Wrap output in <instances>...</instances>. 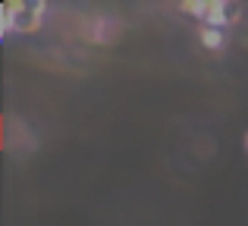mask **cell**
<instances>
[{
    "label": "cell",
    "instance_id": "8992f818",
    "mask_svg": "<svg viewBox=\"0 0 248 226\" xmlns=\"http://www.w3.org/2000/svg\"><path fill=\"white\" fill-rule=\"evenodd\" d=\"M239 19H242V6H239V3H230V25H236Z\"/></svg>",
    "mask_w": 248,
    "mask_h": 226
},
{
    "label": "cell",
    "instance_id": "52a82bcc",
    "mask_svg": "<svg viewBox=\"0 0 248 226\" xmlns=\"http://www.w3.org/2000/svg\"><path fill=\"white\" fill-rule=\"evenodd\" d=\"M245 151H248V135H245Z\"/></svg>",
    "mask_w": 248,
    "mask_h": 226
},
{
    "label": "cell",
    "instance_id": "277c9868",
    "mask_svg": "<svg viewBox=\"0 0 248 226\" xmlns=\"http://www.w3.org/2000/svg\"><path fill=\"white\" fill-rule=\"evenodd\" d=\"M0 35L3 38L16 35V29H13V0H6V3L0 6Z\"/></svg>",
    "mask_w": 248,
    "mask_h": 226
},
{
    "label": "cell",
    "instance_id": "3957f363",
    "mask_svg": "<svg viewBox=\"0 0 248 226\" xmlns=\"http://www.w3.org/2000/svg\"><path fill=\"white\" fill-rule=\"evenodd\" d=\"M198 41L204 50H223L226 47V29H211V25H201L198 29Z\"/></svg>",
    "mask_w": 248,
    "mask_h": 226
},
{
    "label": "cell",
    "instance_id": "5b68a950",
    "mask_svg": "<svg viewBox=\"0 0 248 226\" xmlns=\"http://www.w3.org/2000/svg\"><path fill=\"white\" fill-rule=\"evenodd\" d=\"M179 10L204 22V10H207V0H182V3H179Z\"/></svg>",
    "mask_w": 248,
    "mask_h": 226
},
{
    "label": "cell",
    "instance_id": "6da1fadb",
    "mask_svg": "<svg viewBox=\"0 0 248 226\" xmlns=\"http://www.w3.org/2000/svg\"><path fill=\"white\" fill-rule=\"evenodd\" d=\"M47 19V3L41 0H13V29L16 35H35Z\"/></svg>",
    "mask_w": 248,
    "mask_h": 226
},
{
    "label": "cell",
    "instance_id": "7a4b0ae2",
    "mask_svg": "<svg viewBox=\"0 0 248 226\" xmlns=\"http://www.w3.org/2000/svg\"><path fill=\"white\" fill-rule=\"evenodd\" d=\"M201 25H211V29H226V25H230V3H223V0H207L204 22H201Z\"/></svg>",
    "mask_w": 248,
    "mask_h": 226
}]
</instances>
